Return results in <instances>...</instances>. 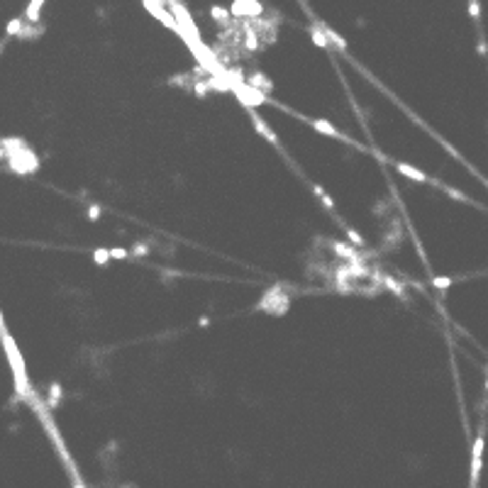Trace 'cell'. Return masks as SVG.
I'll list each match as a JSON object with an SVG mask.
<instances>
[{
	"mask_svg": "<svg viewBox=\"0 0 488 488\" xmlns=\"http://www.w3.org/2000/svg\"><path fill=\"white\" fill-rule=\"evenodd\" d=\"M3 344H5V352H8V356H10V364H12V369H15V378H17V391H20V393H30V391H27V383H25V369H22V359H20V354H17V349H15V342H12L10 337L5 334V337H3Z\"/></svg>",
	"mask_w": 488,
	"mask_h": 488,
	"instance_id": "cell-1",
	"label": "cell"
},
{
	"mask_svg": "<svg viewBox=\"0 0 488 488\" xmlns=\"http://www.w3.org/2000/svg\"><path fill=\"white\" fill-rule=\"evenodd\" d=\"M12 168L15 171H34L37 168V159L32 156L30 149H17V154L12 156Z\"/></svg>",
	"mask_w": 488,
	"mask_h": 488,
	"instance_id": "cell-2",
	"label": "cell"
},
{
	"mask_svg": "<svg viewBox=\"0 0 488 488\" xmlns=\"http://www.w3.org/2000/svg\"><path fill=\"white\" fill-rule=\"evenodd\" d=\"M261 12V5L254 3V0H234L232 3V15L242 17V15H259Z\"/></svg>",
	"mask_w": 488,
	"mask_h": 488,
	"instance_id": "cell-3",
	"label": "cell"
},
{
	"mask_svg": "<svg viewBox=\"0 0 488 488\" xmlns=\"http://www.w3.org/2000/svg\"><path fill=\"white\" fill-rule=\"evenodd\" d=\"M249 115H252V122H254L256 132H259V134H264V137H266V139H269V142H271V144H274V147H278L276 134L271 132V130H269V125H266V122H264V120H261V117H259V115H256V112H254V108H249Z\"/></svg>",
	"mask_w": 488,
	"mask_h": 488,
	"instance_id": "cell-4",
	"label": "cell"
},
{
	"mask_svg": "<svg viewBox=\"0 0 488 488\" xmlns=\"http://www.w3.org/2000/svg\"><path fill=\"white\" fill-rule=\"evenodd\" d=\"M396 168H398V174H403V176L412 178V181H418V183H427L430 178L425 176L422 171H418V168H412L410 164H396Z\"/></svg>",
	"mask_w": 488,
	"mask_h": 488,
	"instance_id": "cell-5",
	"label": "cell"
},
{
	"mask_svg": "<svg viewBox=\"0 0 488 488\" xmlns=\"http://www.w3.org/2000/svg\"><path fill=\"white\" fill-rule=\"evenodd\" d=\"M310 125L315 127V130H318V132L330 134V137H334V139H342V142L347 139V137H344L342 132H337V130H334V127H332V125H330L327 120H310Z\"/></svg>",
	"mask_w": 488,
	"mask_h": 488,
	"instance_id": "cell-6",
	"label": "cell"
},
{
	"mask_svg": "<svg viewBox=\"0 0 488 488\" xmlns=\"http://www.w3.org/2000/svg\"><path fill=\"white\" fill-rule=\"evenodd\" d=\"M42 3H44V0H32V3L27 5V17H30V22H37V20H39V8H42Z\"/></svg>",
	"mask_w": 488,
	"mask_h": 488,
	"instance_id": "cell-7",
	"label": "cell"
},
{
	"mask_svg": "<svg viewBox=\"0 0 488 488\" xmlns=\"http://www.w3.org/2000/svg\"><path fill=\"white\" fill-rule=\"evenodd\" d=\"M310 34H312V42H315V44L320 46V49H327V46H330V42H327V37H325V32H320L318 27H312V30H310Z\"/></svg>",
	"mask_w": 488,
	"mask_h": 488,
	"instance_id": "cell-8",
	"label": "cell"
},
{
	"mask_svg": "<svg viewBox=\"0 0 488 488\" xmlns=\"http://www.w3.org/2000/svg\"><path fill=\"white\" fill-rule=\"evenodd\" d=\"M452 283H454V281H452V276H434V278H432V286H434L437 290H447L449 286H452Z\"/></svg>",
	"mask_w": 488,
	"mask_h": 488,
	"instance_id": "cell-9",
	"label": "cell"
},
{
	"mask_svg": "<svg viewBox=\"0 0 488 488\" xmlns=\"http://www.w3.org/2000/svg\"><path fill=\"white\" fill-rule=\"evenodd\" d=\"M322 32H325V37H327V39H332L334 44H337V49H347V42H344V39H342V37H339L337 32H334V30H327V27H325Z\"/></svg>",
	"mask_w": 488,
	"mask_h": 488,
	"instance_id": "cell-10",
	"label": "cell"
},
{
	"mask_svg": "<svg viewBox=\"0 0 488 488\" xmlns=\"http://www.w3.org/2000/svg\"><path fill=\"white\" fill-rule=\"evenodd\" d=\"M312 190H315V193L320 196V200H322V203H325V208H327V210H332V208H334L332 198H330V196H327V193H325V190H322L320 186H312Z\"/></svg>",
	"mask_w": 488,
	"mask_h": 488,
	"instance_id": "cell-11",
	"label": "cell"
},
{
	"mask_svg": "<svg viewBox=\"0 0 488 488\" xmlns=\"http://www.w3.org/2000/svg\"><path fill=\"white\" fill-rule=\"evenodd\" d=\"M108 259H110V252H108V249H95V261H98V264H108Z\"/></svg>",
	"mask_w": 488,
	"mask_h": 488,
	"instance_id": "cell-12",
	"label": "cell"
},
{
	"mask_svg": "<svg viewBox=\"0 0 488 488\" xmlns=\"http://www.w3.org/2000/svg\"><path fill=\"white\" fill-rule=\"evenodd\" d=\"M469 12H471V17H474V20L481 17V5H478L476 0H469Z\"/></svg>",
	"mask_w": 488,
	"mask_h": 488,
	"instance_id": "cell-13",
	"label": "cell"
},
{
	"mask_svg": "<svg viewBox=\"0 0 488 488\" xmlns=\"http://www.w3.org/2000/svg\"><path fill=\"white\" fill-rule=\"evenodd\" d=\"M20 27H22V20H20V17L12 20V22L8 25V34H20Z\"/></svg>",
	"mask_w": 488,
	"mask_h": 488,
	"instance_id": "cell-14",
	"label": "cell"
},
{
	"mask_svg": "<svg viewBox=\"0 0 488 488\" xmlns=\"http://www.w3.org/2000/svg\"><path fill=\"white\" fill-rule=\"evenodd\" d=\"M252 83H254V86H266V90H271V88H269L271 83H269V81L261 76V74H254V76H252Z\"/></svg>",
	"mask_w": 488,
	"mask_h": 488,
	"instance_id": "cell-15",
	"label": "cell"
},
{
	"mask_svg": "<svg viewBox=\"0 0 488 488\" xmlns=\"http://www.w3.org/2000/svg\"><path fill=\"white\" fill-rule=\"evenodd\" d=\"M212 17H215V20H220V22H222V20H227V12L222 10V8H212Z\"/></svg>",
	"mask_w": 488,
	"mask_h": 488,
	"instance_id": "cell-16",
	"label": "cell"
},
{
	"mask_svg": "<svg viewBox=\"0 0 488 488\" xmlns=\"http://www.w3.org/2000/svg\"><path fill=\"white\" fill-rule=\"evenodd\" d=\"M347 234H349V239H352V242H354L356 247H361V244H364V239H361V237H359V234H356L354 230H347Z\"/></svg>",
	"mask_w": 488,
	"mask_h": 488,
	"instance_id": "cell-17",
	"label": "cell"
},
{
	"mask_svg": "<svg viewBox=\"0 0 488 488\" xmlns=\"http://www.w3.org/2000/svg\"><path fill=\"white\" fill-rule=\"evenodd\" d=\"M110 256H112V259H125L127 252H125V249H110Z\"/></svg>",
	"mask_w": 488,
	"mask_h": 488,
	"instance_id": "cell-18",
	"label": "cell"
},
{
	"mask_svg": "<svg viewBox=\"0 0 488 488\" xmlns=\"http://www.w3.org/2000/svg\"><path fill=\"white\" fill-rule=\"evenodd\" d=\"M74 488H83V486H81V483H76V486H74Z\"/></svg>",
	"mask_w": 488,
	"mask_h": 488,
	"instance_id": "cell-19",
	"label": "cell"
},
{
	"mask_svg": "<svg viewBox=\"0 0 488 488\" xmlns=\"http://www.w3.org/2000/svg\"><path fill=\"white\" fill-rule=\"evenodd\" d=\"M3 152H5V149H3V147H0V156H3Z\"/></svg>",
	"mask_w": 488,
	"mask_h": 488,
	"instance_id": "cell-20",
	"label": "cell"
}]
</instances>
